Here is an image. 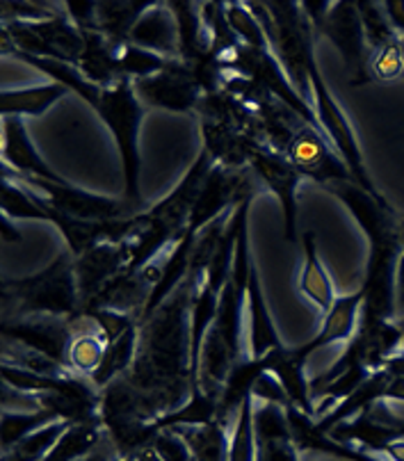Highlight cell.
<instances>
[{"label":"cell","mask_w":404,"mask_h":461,"mask_svg":"<svg viewBox=\"0 0 404 461\" xmlns=\"http://www.w3.org/2000/svg\"><path fill=\"white\" fill-rule=\"evenodd\" d=\"M202 281L188 275L181 288L139 324L138 357L123 379L138 393L153 422L183 407L193 395V336L190 309Z\"/></svg>","instance_id":"6da1fadb"},{"label":"cell","mask_w":404,"mask_h":461,"mask_svg":"<svg viewBox=\"0 0 404 461\" xmlns=\"http://www.w3.org/2000/svg\"><path fill=\"white\" fill-rule=\"evenodd\" d=\"M325 190L350 211L368 240V263L359 285L364 293L361 315L373 320H398L395 276H398V260L404 251L400 240L402 221H398V215L389 202H377L375 196H370L355 181L331 183Z\"/></svg>","instance_id":"7a4b0ae2"},{"label":"cell","mask_w":404,"mask_h":461,"mask_svg":"<svg viewBox=\"0 0 404 461\" xmlns=\"http://www.w3.org/2000/svg\"><path fill=\"white\" fill-rule=\"evenodd\" d=\"M0 290H3V320L30 318V315L76 320L83 315L74 254L69 249L35 275L23 279H5Z\"/></svg>","instance_id":"3957f363"},{"label":"cell","mask_w":404,"mask_h":461,"mask_svg":"<svg viewBox=\"0 0 404 461\" xmlns=\"http://www.w3.org/2000/svg\"><path fill=\"white\" fill-rule=\"evenodd\" d=\"M96 110L101 122L112 135L117 144L119 160L123 174V199L133 203L138 211H144L139 176H142V153H139V131H142L147 108L135 92L133 80H119L112 87H101L99 96L89 104Z\"/></svg>","instance_id":"277c9868"},{"label":"cell","mask_w":404,"mask_h":461,"mask_svg":"<svg viewBox=\"0 0 404 461\" xmlns=\"http://www.w3.org/2000/svg\"><path fill=\"white\" fill-rule=\"evenodd\" d=\"M309 80H310V96H313V110H316V117L320 122L322 133H325L327 142L336 149L343 162L350 169L352 178L359 187H364L370 196H375L377 202H386L382 192L377 190L373 178H370L368 165H365L364 151H361L359 138H356V131L352 126L350 117L343 110V105L336 101L334 92L327 85L325 74H322L320 64H318L316 50L310 53L309 58Z\"/></svg>","instance_id":"5b68a950"},{"label":"cell","mask_w":404,"mask_h":461,"mask_svg":"<svg viewBox=\"0 0 404 461\" xmlns=\"http://www.w3.org/2000/svg\"><path fill=\"white\" fill-rule=\"evenodd\" d=\"M3 176L12 178L25 190H30L37 199L50 206L53 211L62 212V215L78 217V220H92V221H110V220H126V217L138 215V208L129 203L123 196H105L89 192L85 187L74 185L71 181H44V178L23 176L12 169L3 167Z\"/></svg>","instance_id":"8992f818"},{"label":"cell","mask_w":404,"mask_h":461,"mask_svg":"<svg viewBox=\"0 0 404 461\" xmlns=\"http://www.w3.org/2000/svg\"><path fill=\"white\" fill-rule=\"evenodd\" d=\"M247 167L252 169L261 178L263 185L276 196L283 212V238L286 242H295L297 215H300L297 190H300L304 176L297 172L295 165L283 153L258 142L256 138H249L247 142Z\"/></svg>","instance_id":"52a82bcc"},{"label":"cell","mask_w":404,"mask_h":461,"mask_svg":"<svg viewBox=\"0 0 404 461\" xmlns=\"http://www.w3.org/2000/svg\"><path fill=\"white\" fill-rule=\"evenodd\" d=\"M318 35H325L338 50L343 64H346V71L352 76V85L368 83L370 46L365 40L364 21H361L356 0L334 3Z\"/></svg>","instance_id":"ba28073f"},{"label":"cell","mask_w":404,"mask_h":461,"mask_svg":"<svg viewBox=\"0 0 404 461\" xmlns=\"http://www.w3.org/2000/svg\"><path fill=\"white\" fill-rule=\"evenodd\" d=\"M135 92L144 108L169 110L176 114L197 113L203 92L183 59H172L169 67L151 78L135 80Z\"/></svg>","instance_id":"9c48e42d"},{"label":"cell","mask_w":404,"mask_h":461,"mask_svg":"<svg viewBox=\"0 0 404 461\" xmlns=\"http://www.w3.org/2000/svg\"><path fill=\"white\" fill-rule=\"evenodd\" d=\"M283 156L295 165L301 176L316 181L322 190L331 183L355 181L343 158L327 142L325 135L309 123L297 131L291 144L283 149Z\"/></svg>","instance_id":"30bf717a"},{"label":"cell","mask_w":404,"mask_h":461,"mask_svg":"<svg viewBox=\"0 0 404 461\" xmlns=\"http://www.w3.org/2000/svg\"><path fill=\"white\" fill-rule=\"evenodd\" d=\"M78 331V318H53V315H30V318L3 320V339L16 340L30 349L55 358L67 366L71 340Z\"/></svg>","instance_id":"8fae6325"},{"label":"cell","mask_w":404,"mask_h":461,"mask_svg":"<svg viewBox=\"0 0 404 461\" xmlns=\"http://www.w3.org/2000/svg\"><path fill=\"white\" fill-rule=\"evenodd\" d=\"M329 437L338 443H347L364 452L384 455L391 443L404 441V418L386 402H377L361 411L352 420L340 422L329 432Z\"/></svg>","instance_id":"7c38bea8"},{"label":"cell","mask_w":404,"mask_h":461,"mask_svg":"<svg viewBox=\"0 0 404 461\" xmlns=\"http://www.w3.org/2000/svg\"><path fill=\"white\" fill-rule=\"evenodd\" d=\"M76 281H78L80 302L83 311L96 294L110 284L117 275H121L129 266V251L126 245H114V242H101L92 247L85 254L76 256Z\"/></svg>","instance_id":"4fadbf2b"},{"label":"cell","mask_w":404,"mask_h":461,"mask_svg":"<svg viewBox=\"0 0 404 461\" xmlns=\"http://www.w3.org/2000/svg\"><path fill=\"white\" fill-rule=\"evenodd\" d=\"M0 165L16 174H23V176H35L55 183L67 181L37 151L35 142L25 128V122L19 117H3V160H0Z\"/></svg>","instance_id":"5bb4252c"},{"label":"cell","mask_w":404,"mask_h":461,"mask_svg":"<svg viewBox=\"0 0 404 461\" xmlns=\"http://www.w3.org/2000/svg\"><path fill=\"white\" fill-rule=\"evenodd\" d=\"M361 309H364L361 288H356L350 294H343V297H336L334 306L325 313L318 334H313V339L306 340V343L297 345L300 352L306 358H310L313 352H320L322 348H329L334 343H350L355 339L356 329H359Z\"/></svg>","instance_id":"9a60e30c"},{"label":"cell","mask_w":404,"mask_h":461,"mask_svg":"<svg viewBox=\"0 0 404 461\" xmlns=\"http://www.w3.org/2000/svg\"><path fill=\"white\" fill-rule=\"evenodd\" d=\"M247 324H249V357L252 358H263L267 352L283 345L272 320L270 306H267L256 260H254L249 284H247Z\"/></svg>","instance_id":"2e32d148"},{"label":"cell","mask_w":404,"mask_h":461,"mask_svg":"<svg viewBox=\"0 0 404 461\" xmlns=\"http://www.w3.org/2000/svg\"><path fill=\"white\" fill-rule=\"evenodd\" d=\"M267 370L276 375V379L286 388L288 398L297 409L306 411L309 416L316 418V402H313V393H310V379L306 377V361L309 358L300 352V348H274L265 354Z\"/></svg>","instance_id":"e0dca14e"},{"label":"cell","mask_w":404,"mask_h":461,"mask_svg":"<svg viewBox=\"0 0 404 461\" xmlns=\"http://www.w3.org/2000/svg\"><path fill=\"white\" fill-rule=\"evenodd\" d=\"M129 41L167 59H178V25L167 3H153L130 30Z\"/></svg>","instance_id":"ac0fdd59"},{"label":"cell","mask_w":404,"mask_h":461,"mask_svg":"<svg viewBox=\"0 0 404 461\" xmlns=\"http://www.w3.org/2000/svg\"><path fill=\"white\" fill-rule=\"evenodd\" d=\"M85 49L78 59L80 74L99 87H112L119 80H126L119 67V49L123 44H114L99 30H83Z\"/></svg>","instance_id":"d6986e66"},{"label":"cell","mask_w":404,"mask_h":461,"mask_svg":"<svg viewBox=\"0 0 404 461\" xmlns=\"http://www.w3.org/2000/svg\"><path fill=\"white\" fill-rule=\"evenodd\" d=\"M169 10L178 25V59L197 62L212 53V35L203 21L202 3L193 0H169Z\"/></svg>","instance_id":"ffe728a7"},{"label":"cell","mask_w":404,"mask_h":461,"mask_svg":"<svg viewBox=\"0 0 404 461\" xmlns=\"http://www.w3.org/2000/svg\"><path fill=\"white\" fill-rule=\"evenodd\" d=\"M267 370V361L252 357H240L233 364L227 382L222 384L220 391V411H217V422L224 427H231L229 422L238 418V411L245 404V400L252 395V388L256 379Z\"/></svg>","instance_id":"44dd1931"},{"label":"cell","mask_w":404,"mask_h":461,"mask_svg":"<svg viewBox=\"0 0 404 461\" xmlns=\"http://www.w3.org/2000/svg\"><path fill=\"white\" fill-rule=\"evenodd\" d=\"M69 94V89L59 83L32 85V87H16L3 89L0 92V114L3 117H44L55 104Z\"/></svg>","instance_id":"7402d4cb"},{"label":"cell","mask_w":404,"mask_h":461,"mask_svg":"<svg viewBox=\"0 0 404 461\" xmlns=\"http://www.w3.org/2000/svg\"><path fill=\"white\" fill-rule=\"evenodd\" d=\"M301 249H304V267H301L300 276V293L310 304H316L322 313H327L334 306L338 294H336L329 272L325 270L320 254H318L316 230H304L301 233Z\"/></svg>","instance_id":"603a6c76"},{"label":"cell","mask_w":404,"mask_h":461,"mask_svg":"<svg viewBox=\"0 0 404 461\" xmlns=\"http://www.w3.org/2000/svg\"><path fill=\"white\" fill-rule=\"evenodd\" d=\"M105 339L96 329V324L89 318L80 315L78 318V331H76L74 340H71L69 357H67V366L74 375L80 377H92L96 368L101 366V358L105 352Z\"/></svg>","instance_id":"cb8c5ba5"},{"label":"cell","mask_w":404,"mask_h":461,"mask_svg":"<svg viewBox=\"0 0 404 461\" xmlns=\"http://www.w3.org/2000/svg\"><path fill=\"white\" fill-rule=\"evenodd\" d=\"M138 343H139V327H133L130 331H126L121 339L105 345L101 366L96 368V373L89 377L99 391H103V388L110 386L114 379L123 377V375L129 373L135 357H138Z\"/></svg>","instance_id":"d4e9b609"},{"label":"cell","mask_w":404,"mask_h":461,"mask_svg":"<svg viewBox=\"0 0 404 461\" xmlns=\"http://www.w3.org/2000/svg\"><path fill=\"white\" fill-rule=\"evenodd\" d=\"M153 3H96V30L103 32L114 44H126L130 30L139 21V16L151 7Z\"/></svg>","instance_id":"484cf974"},{"label":"cell","mask_w":404,"mask_h":461,"mask_svg":"<svg viewBox=\"0 0 404 461\" xmlns=\"http://www.w3.org/2000/svg\"><path fill=\"white\" fill-rule=\"evenodd\" d=\"M217 411H220V393H211L202 388V391H194L183 407L158 418L153 425H156L158 432L176 429V427L211 425V422H217Z\"/></svg>","instance_id":"4316f807"},{"label":"cell","mask_w":404,"mask_h":461,"mask_svg":"<svg viewBox=\"0 0 404 461\" xmlns=\"http://www.w3.org/2000/svg\"><path fill=\"white\" fill-rule=\"evenodd\" d=\"M0 215L10 217L12 221H49L50 212L41 199H37L30 190L19 185L12 178L3 176V202H0Z\"/></svg>","instance_id":"83f0119b"},{"label":"cell","mask_w":404,"mask_h":461,"mask_svg":"<svg viewBox=\"0 0 404 461\" xmlns=\"http://www.w3.org/2000/svg\"><path fill=\"white\" fill-rule=\"evenodd\" d=\"M69 425L71 422L67 420H55L40 427L37 432L21 438L10 450H3V461H44L50 455V450L58 446L59 437L65 434V429Z\"/></svg>","instance_id":"f1b7e54d"},{"label":"cell","mask_w":404,"mask_h":461,"mask_svg":"<svg viewBox=\"0 0 404 461\" xmlns=\"http://www.w3.org/2000/svg\"><path fill=\"white\" fill-rule=\"evenodd\" d=\"M58 418L46 409H37V411H25V409H3V418H0V437H3V450H10L12 446L21 441V438L30 437L37 432L40 427L55 422Z\"/></svg>","instance_id":"f546056e"},{"label":"cell","mask_w":404,"mask_h":461,"mask_svg":"<svg viewBox=\"0 0 404 461\" xmlns=\"http://www.w3.org/2000/svg\"><path fill=\"white\" fill-rule=\"evenodd\" d=\"M227 461H258V441L254 429V398L245 400L233 420L231 437H229Z\"/></svg>","instance_id":"4dcf8cb0"},{"label":"cell","mask_w":404,"mask_h":461,"mask_svg":"<svg viewBox=\"0 0 404 461\" xmlns=\"http://www.w3.org/2000/svg\"><path fill=\"white\" fill-rule=\"evenodd\" d=\"M0 364L16 366V368L30 370V373L37 375H74L69 368L58 364L55 358L46 357V354L37 352V349L25 348V345L10 339H3V357H0Z\"/></svg>","instance_id":"1f68e13d"},{"label":"cell","mask_w":404,"mask_h":461,"mask_svg":"<svg viewBox=\"0 0 404 461\" xmlns=\"http://www.w3.org/2000/svg\"><path fill=\"white\" fill-rule=\"evenodd\" d=\"M169 62L172 59L163 58L158 53H151L147 49H139V46L130 44V41H126L119 49V67H121L123 78L133 80V83L135 80L151 78V76L160 74V71L167 69Z\"/></svg>","instance_id":"d6a6232c"},{"label":"cell","mask_w":404,"mask_h":461,"mask_svg":"<svg viewBox=\"0 0 404 461\" xmlns=\"http://www.w3.org/2000/svg\"><path fill=\"white\" fill-rule=\"evenodd\" d=\"M254 429L258 443L292 441L286 407L272 402H254Z\"/></svg>","instance_id":"836d02e7"},{"label":"cell","mask_w":404,"mask_h":461,"mask_svg":"<svg viewBox=\"0 0 404 461\" xmlns=\"http://www.w3.org/2000/svg\"><path fill=\"white\" fill-rule=\"evenodd\" d=\"M356 7H359L361 21H364L365 40H368L370 53H377V50H382L384 46L402 40V37H398V32L391 28L382 3H373V0H356Z\"/></svg>","instance_id":"e575fe53"},{"label":"cell","mask_w":404,"mask_h":461,"mask_svg":"<svg viewBox=\"0 0 404 461\" xmlns=\"http://www.w3.org/2000/svg\"><path fill=\"white\" fill-rule=\"evenodd\" d=\"M227 19L242 46H249V49L258 50H272L270 40H267L261 21L254 16V12L247 7V3H227Z\"/></svg>","instance_id":"d590c367"},{"label":"cell","mask_w":404,"mask_h":461,"mask_svg":"<svg viewBox=\"0 0 404 461\" xmlns=\"http://www.w3.org/2000/svg\"><path fill=\"white\" fill-rule=\"evenodd\" d=\"M83 315L96 324V329L101 331L105 343H112V340L121 339V336L126 334V331H130L133 327H139L138 315L121 313V311L114 309H87L83 311Z\"/></svg>","instance_id":"8d00e7d4"},{"label":"cell","mask_w":404,"mask_h":461,"mask_svg":"<svg viewBox=\"0 0 404 461\" xmlns=\"http://www.w3.org/2000/svg\"><path fill=\"white\" fill-rule=\"evenodd\" d=\"M370 71L382 83H393L404 76V40L393 41L377 50L375 58L370 59Z\"/></svg>","instance_id":"74e56055"},{"label":"cell","mask_w":404,"mask_h":461,"mask_svg":"<svg viewBox=\"0 0 404 461\" xmlns=\"http://www.w3.org/2000/svg\"><path fill=\"white\" fill-rule=\"evenodd\" d=\"M252 398L254 402H272V404H282V407H291V398H288L286 388L282 386V382L276 379L274 373L265 370L261 377L256 379L252 388Z\"/></svg>","instance_id":"f35d334b"},{"label":"cell","mask_w":404,"mask_h":461,"mask_svg":"<svg viewBox=\"0 0 404 461\" xmlns=\"http://www.w3.org/2000/svg\"><path fill=\"white\" fill-rule=\"evenodd\" d=\"M65 10L78 30H96V3L69 0V3H65Z\"/></svg>","instance_id":"ab89813d"},{"label":"cell","mask_w":404,"mask_h":461,"mask_svg":"<svg viewBox=\"0 0 404 461\" xmlns=\"http://www.w3.org/2000/svg\"><path fill=\"white\" fill-rule=\"evenodd\" d=\"M300 455L292 441L258 443V461H301Z\"/></svg>","instance_id":"60d3db41"},{"label":"cell","mask_w":404,"mask_h":461,"mask_svg":"<svg viewBox=\"0 0 404 461\" xmlns=\"http://www.w3.org/2000/svg\"><path fill=\"white\" fill-rule=\"evenodd\" d=\"M382 7H384V14L389 19L391 28L398 32V37L404 40V0H386V3H382Z\"/></svg>","instance_id":"b9f144b4"},{"label":"cell","mask_w":404,"mask_h":461,"mask_svg":"<svg viewBox=\"0 0 404 461\" xmlns=\"http://www.w3.org/2000/svg\"><path fill=\"white\" fill-rule=\"evenodd\" d=\"M389 402H404V375H395L389 370V388H386Z\"/></svg>","instance_id":"7bdbcfd3"},{"label":"cell","mask_w":404,"mask_h":461,"mask_svg":"<svg viewBox=\"0 0 404 461\" xmlns=\"http://www.w3.org/2000/svg\"><path fill=\"white\" fill-rule=\"evenodd\" d=\"M395 304H398V318H404V251L398 260V276H395Z\"/></svg>","instance_id":"ee69618b"},{"label":"cell","mask_w":404,"mask_h":461,"mask_svg":"<svg viewBox=\"0 0 404 461\" xmlns=\"http://www.w3.org/2000/svg\"><path fill=\"white\" fill-rule=\"evenodd\" d=\"M0 230H3V242H10V245H14V242H23V233L16 229V224L10 220V217L0 215Z\"/></svg>","instance_id":"f6af8a7d"},{"label":"cell","mask_w":404,"mask_h":461,"mask_svg":"<svg viewBox=\"0 0 404 461\" xmlns=\"http://www.w3.org/2000/svg\"><path fill=\"white\" fill-rule=\"evenodd\" d=\"M114 456H117V452H114V447H112V443H110V438L105 437L103 443H101V446L96 447V450L92 452V455H87V456H85V459H80V461H112Z\"/></svg>","instance_id":"bcb514c9"},{"label":"cell","mask_w":404,"mask_h":461,"mask_svg":"<svg viewBox=\"0 0 404 461\" xmlns=\"http://www.w3.org/2000/svg\"><path fill=\"white\" fill-rule=\"evenodd\" d=\"M386 370H391V373L395 375H404V354L398 352L395 357H391L389 361L384 364Z\"/></svg>","instance_id":"7dc6e473"},{"label":"cell","mask_w":404,"mask_h":461,"mask_svg":"<svg viewBox=\"0 0 404 461\" xmlns=\"http://www.w3.org/2000/svg\"><path fill=\"white\" fill-rule=\"evenodd\" d=\"M384 455L389 456V461H404V441L391 443Z\"/></svg>","instance_id":"c3c4849f"},{"label":"cell","mask_w":404,"mask_h":461,"mask_svg":"<svg viewBox=\"0 0 404 461\" xmlns=\"http://www.w3.org/2000/svg\"><path fill=\"white\" fill-rule=\"evenodd\" d=\"M400 240H402V249H404V221H402V229H400Z\"/></svg>","instance_id":"681fc988"},{"label":"cell","mask_w":404,"mask_h":461,"mask_svg":"<svg viewBox=\"0 0 404 461\" xmlns=\"http://www.w3.org/2000/svg\"><path fill=\"white\" fill-rule=\"evenodd\" d=\"M400 352H402V354H404V343H402V349H400Z\"/></svg>","instance_id":"f907efd6"},{"label":"cell","mask_w":404,"mask_h":461,"mask_svg":"<svg viewBox=\"0 0 404 461\" xmlns=\"http://www.w3.org/2000/svg\"><path fill=\"white\" fill-rule=\"evenodd\" d=\"M402 221H404V220H402Z\"/></svg>","instance_id":"816d5d0a"}]
</instances>
